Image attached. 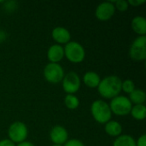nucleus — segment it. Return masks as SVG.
Returning a JSON list of instances; mask_svg holds the SVG:
<instances>
[{
	"label": "nucleus",
	"instance_id": "nucleus-19",
	"mask_svg": "<svg viewBox=\"0 0 146 146\" xmlns=\"http://www.w3.org/2000/svg\"><path fill=\"white\" fill-rule=\"evenodd\" d=\"M64 104L68 109L75 110L80 105V100L76 96L73 94H68L64 98Z\"/></svg>",
	"mask_w": 146,
	"mask_h": 146
},
{
	"label": "nucleus",
	"instance_id": "nucleus-11",
	"mask_svg": "<svg viewBox=\"0 0 146 146\" xmlns=\"http://www.w3.org/2000/svg\"><path fill=\"white\" fill-rule=\"evenodd\" d=\"M52 38L57 43V44H67L68 42H70L71 39V34L69 31L62 27H55L52 30L51 33Z\"/></svg>",
	"mask_w": 146,
	"mask_h": 146
},
{
	"label": "nucleus",
	"instance_id": "nucleus-21",
	"mask_svg": "<svg viewBox=\"0 0 146 146\" xmlns=\"http://www.w3.org/2000/svg\"><path fill=\"white\" fill-rule=\"evenodd\" d=\"M115 5V8L117 9L119 11H126L128 9V7H129V4L127 3V1L126 0H118V1H115V2H112Z\"/></svg>",
	"mask_w": 146,
	"mask_h": 146
},
{
	"label": "nucleus",
	"instance_id": "nucleus-22",
	"mask_svg": "<svg viewBox=\"0 0 146 146\" xmlns=\"http://www.w3.org/2000/svg\"><path fill=\"white\" fill-rule=\"evenodd\" d=\"M64 146H85V145L80 140L76 139H73L68 140L64 144Z\"/></svg>",
	"mask_w": 146,
	"mask_h": 146
},
{
	"label": "nucleus",
	"instance_id": "nucleus-27",
	"mask_svg": "<svg viewBox=\"0 0 146 146\" xmlns=\"http://www.w3.org/2000/svg\"><path fill=\"white\" fill-rule=\"evenodd\" d=\"M52 146H63V145H53Z\"/></svg>",
	"mask_w": 146,
	"mask_h": 146
},
{
	"label": "nucleus",
	"instance_id": "nucleus-10",
	"mask_svg": "<svg viewBox=\"0 0 146 146\" xmlns=\"http://www.w3.org/2000/svg\"><path fill=\"white\" fill-rule=\"evenodd\" d=\"M50 139L54 145H62L68 141V133L67 129L62 126H55L50 133Z\"/></svg>",
	"mask_w": 146,
	"mask_h": 146
},
{
	"label": "nucleus",
	"instance_id": "nucleus-4",
	"mask_svg": "<svg viewBox=\"0 0 146 146\" xmlns=\"http://www.w3.org/2000/svg\"><path fill=\"white\" fill-rule=\"evenodd\" d=\"M111 113H114L116 115L124 116L130 114L133 104L125 96H117L114 98L110 104H109Z\"/></svg>",
	"mask_w": 146,
	"mask_h": 146
},
{
	"label": "nucleus",
	"instance_id": "nucleus-25",
	"mask_svg": "<svg viewBox=\"0 0 146 146\" xmlns=\"http://www.w3.org/2000/svg\"><path fill=\"white\" fill-rule=\"evenodd\" d=\"M0 146H15V144L13 143L10 139H6L0 141Z\"/></svg>",
	"mask_w": 146,
	"mask_h": 146
},
{
	"label": "nucleus",
	"instance_id": "nucleus-24",
	"mask_svg": "<svg viewBox=\"0 0 146 146\" xmlns=\"http://www.w3.org/2000/svg\"><path fill=\"white\" fill-rule=\"evenodd\" d=\"M136 146H146V135H141L136 142Z\"/></svg>",
	"mask_w": 146,
	"mask_h": 146
},
{
	"label": "nucleus",
	"instance_id": "nucleus-9",
	"mask_svg": "<svg viewBox=\"0 0 146 146\" xmlns=\"http://www.w3.org/2000/svg\"><path fill=\"white\" fill-rule=\"evenodd\" d=\"M115 8L112 2H104L97 7L95 10V15L98 20L101 21H106L112 18V16L115 15Z\"/></svg>",
	"mask_w": 146,
	"mask_h": 146
},
{
	"label": "nucleus",
	"instance_id": "nucleus-6",
	"mask_svg": "<svg viewBox=\"0 0 146 146\" xmlns=\"http://www.w3.org/2000/svg\"><path fill=\"white\" fill-rule=\"evenodd\" d=\"M64 75V70L59 63L49 62L44 68V77L51 84L62 82Z\"/></svg>",
	"mask_w": 146,
	"mask_h": 146
},
{
	"label": "nucleus",
	"instance_id": "nucleus-26",
	"mask_svg": "<svg viewBox=\"0 0 146 146\" xmlns=\"http://www.w3.org/2000/svg\"><path fill=\"white\" fill-rule=\"evenodd\" d=\"M15 146H35L33 143L31 142H27V141H24V142H21L20 144H17Z\"/></svg>",
	"mask_w": 146,
	"mask_h": 146
},
{
	"label": "nucleus",
	"instance_id": "nucleus-23",
	"mask_svg": "<svg viewBox=\"0 0 146 146\" xmlns=\"http://www.w3.org/2000/svg\"><path fill=\"white\" fill-rule=\"evenodd\" d=\"M127 3L129 5H132L133 7H138V6H140L143 3H145V0H129V1H127Z\"/></svg>",
	"mask_w": 146,
	"mask_h": 146
},
{
	"label": "nucleus",
	"instance_id": "nucleus-13",
	"mask_svg": "<svg viewBox=\"0 0 146 146\" xmlns=\"http://www.w3.org/2000/svg\"><path fill=\"white\" fill-rule=\"evenodd\" d=\"M132 29L139 36H145L146 20L143 16H136L133 19L131 23Z\"/></svg>",
	"mask_w": 146,
	"mask_h": 146
},
{
	"label": "nucleus",
	"instance_id": "nucleus-7",
	"mask_svg": "<svg viewBox=\"0 0 146 146\" xmlns=\"http://www.w3.org/2000/svg\"><path fill=\"white\" fill-rule=\"evenodd\" d=\"M129 55L134 61H143L146 58V37L139 36L131 44Z\"/></svg>",
	"mask_w": 146,
	"mask_h": 146
},
{
	"label": "nucleus",
	"instance_id": "nucleus-16",
	"mask_svg": "<svg viewBox=\"0 0 146 146\" xmlns=\"http://www.w3.org/2000/svg\"><path fill=\"white\" fill-rule=\"evenodd\" d=\"M128 99L130 100L132 104H133L134 105L144 104V103L145 102L146 99L145 92L143 90H141V89H135L133 92H132L129 94Z\"/></svg>",
	"mask_w": 146,
	"mask_h": 146
},
{
	"label": "nucleus",
	"instance_id": "nucleus-8",
	"mask_svg": "<svg viewBox=\"0 0 146 146\" xmlns=\"http://www.w3.org/2000/svg\"><path fill=\"white\" fill-rule=\"evenodd\" d=\"M63 91L68 94H74L80 90V79L75 72H69L64 75L62 80Z\"/></svg>",
	"mask_w": 146,
	"mask_h": 146
},
{
	"label": "nucleus",
	"instance_id": "nucleus-12",
	"mask_svg": "<svg viewBox=\"0 0 146 146\" xmlns=\"http://www.w3.org/2000/svg\"><path fill=\"white\" fill-rule=\"evenodd\" d=\"M64 57V50L63 47L60 44H53L51 45L47 51V58L50 62L58 63Z\"/></svg>",
	"mask_w": 146,
	"mask_h": 146
},
{
	"label": "nucleus",
	"instance_id": "nucleus-14",
	"mask_svg": "<svg viewBox=\"0 0 146 146\" xmlns=\"http://www.w3.org/2000/svg\"><path fill=\"white\" fill-rule=\"evenodd\" d=\"M104 130L105 133L111 136V137H118L120 135H121V132H122V127L120 124V122L116 121H110L105 124L104 127Z\"/></svg>",
	"mask_w": 146,
	"mask_h": 146
},
{
	"label": "nucleus",
	"instance_id": "nucleus-20",
	"mask_svg": "<svg viewBox=\"0 0 146 146\" xmlns=\"http://www.w3.org/2000/svg\"><path fill=\"white\" fill-rule=\"evenodd\" d=\"M135 90V85L132 80H125L121 82V91L130 94L132 92Z\"/></svg>",
	"mask_w": 146,
	"mask_h": 146
},
{
	"label": "nucleus",
	"instance_id": "nucleus-15",
	"mask_svg": "<svg viewBox=\"0 0 146 146\" xmlns=\"http://www.w3.org/2000/svg\"><path fill=\"white\" fill-rule=\"evenodd\" d=\"M100 81H101L100 76L96 72L89 71L84 74L83 82L86 86L90 88H98Z\"/></svg>",
	"mask_w": 146,
	"mask_h": 146
},
{
	"label": "nucleus",
	"instance_id": "nucleus-5",
	"mask_svg": "<svg viewBox=\"0 0 146 146\" xmlns=\"http://www.w3.org/2000/svg\"><path fill=\"white\" fill-rule=\"evenodd\" d=\"M28 135L27 127L22 121L13 122L8 129L9 139L15 144H20L26 141Z\"/></svg>",
	"mask_w": 146,
	"mask_h": 146
},
{
	"label": "nucleus",
	"instance_id": "nucleus-1",
	"mask_svg": "<svg viewBox=\"0 0 146 146\" xmlns=\"http://www.w3.org/2000/svg\"><path fill=\"white\" fill-rule=\"evenodd\" d=\"M121 82L122 80L116 75L107 76L101 80L98 91L104 98L113 99L121 92Z\"/></svg>",
	"mask_w": 146,
	"mask_h": 146
},
{
	"label": "nucleus",
	"instance_id": "nucleus-17",
	"mask_svg": "<svg viewBox=\"0 0 146 146\" xmlns=\"http://www.w3.org/2000/svg\"><path fill=\"white\" fill-rule=\"evenodd\" d=\"M113 146H136V141L131 135L123 134L115 139Z\"/></svg>",
	"mask_w": 146,
	"mask_h": 146
},
{
	"label": "nucleus",
	"instance_id": "nucleus-18",
	"mask_svg": "<svg viewBox=\"0 0 146 146\" xmlns=\"http://www.w3.org/2000/svg\"><path fill=\"white\" fill-rule=\"evenodd\" d=\"M130 114L133 118L137 121H143L145 119L146 116V107L145 104H138L132 107Z\"/></svg>",
	"mask_w": 146,
	"mask_h": 146
},
{
	"label": "nucleus",
	"instance_id": "nucleus-3",
	"mask_svg": "<svg viewBox=\"0 0 146 146\" xmlns=\"http://www.w3.org/2000/svg\"><path fill=\"white\" fill-rule=\"evenodd\" d=\"M64 50V56L67 59L73 63H80L84 61L86 56V51L84 47L78 42L70 41L68 42Z\"/></svg>",
	"mask_w": 146,
	"mask_h": 146
},
{
	"label": "nucleus",
	"instance_id": "nucleus-2",
	"mask_svg": "<svg viewBox=\"0 0 146 146\" xmlns=\"http://www.w3.org/2000/svg\"><path fill=\"white\" fill-rule=\"evenodd\" d=\"M91 113L94 120L100 124H106L110 121L112 113L110 105L104 100H95L91 106Z\"/></svg>",
	"mask_w": 146,
	"mask_h": 146
}]
</instances>
